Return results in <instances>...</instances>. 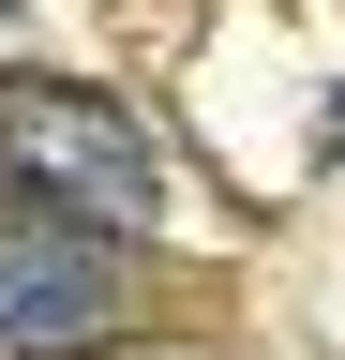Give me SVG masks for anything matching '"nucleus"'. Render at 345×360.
<instances>
[{"label": "nucleus", "mask_w": 345, "mask_h": 360, "mask_svg": "<svg viewBox=\"0 0 345 360\" xmlns=\"http://www.w3.org/2000/svg\"><path fill=\"white\" fill-rule=\"evenodd\" d=\"M0 180L46 195V210H75V225H120V240L165 225V150H150V120L105 105L91 75H0Z\"/></svg>", "instance_id": "obj_1"}, {"label": "nucleus", "mask_w": 345, "mask_h": 360, "mask_svg": "<svg viewBox=\"0 0 345 360\" xmlns=\"http://www.w3.org/2000/svg\"><path fill=\"white\" fill-rule=\"evenodd\" d=\"M136 315V240L46 195H0V360H91Z\"/></svg>", "instance_id": "obj_2"}]
</instances>
